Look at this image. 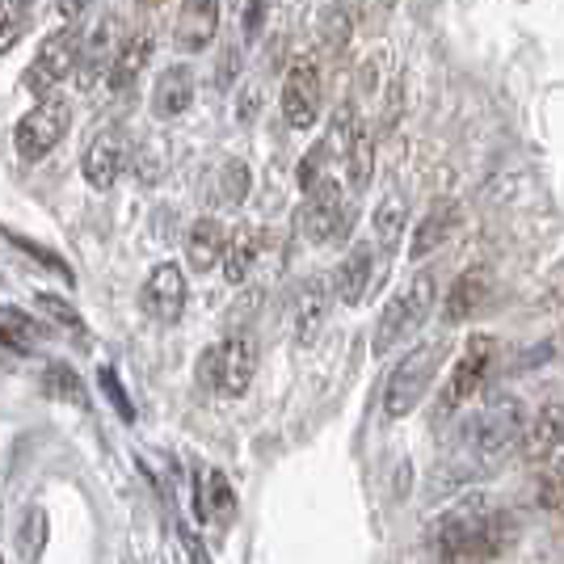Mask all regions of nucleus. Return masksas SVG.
<instances>
[{"label":"nucleus","mask_w":564,"mask_h":564,"mask_svg":"<svg viewBox=\"0 0 564 564\" xmlns=\"http://www.w3.org/2000/svg\"><path fill=\"white\" fill-rule=\"evenodd\" d=\"M127 165H131V135H127V127L97 131L89 148H85V156H80V173H85V182L94 189H110L127 173Z\"/></svg>","instance_id":"10"},{"label":"nucleus","mask_w":564,"mask_h":564,"mask_svg":"<svg viewBox=\"0 0 564 564\" xmlns=\"http://www.w3.org/2000/svg\"><path fill=\"white\" fill-rule=\"evenodd\" d=\"M80 47H85L80 25H64V30H55L47 43L39 47V55L30 59V68H25V76H22L25 89L39 97V101L55 97V89H59L64 80H76Z\"/></svg>","instance_id":"6"},{"label":"nucleus","mask_w":564,"mask_h":564,"mask_svg":"<svg viewBox=\"0 0 564 564\" xmlns=\"http://www.w3.org/2000/svg\"><path fill=\"white\" fill-rule=\"evenodd\" d=\"M194 106V72L186 64H173L156 76V89H152V110L161 118H182Z\"/></svg>","instance_id":"23"},{"label":"nucleus","mask_w":564,"mask_h":564,"mask_svg":"<svg viewBox=\"0 0 564 564\" xmlns=\"http://www.w3.org/2000/svg\"><path fill=\"white\" fill-rule=\"evenodd\" d=\"M371 279H376V249L371 245H354L350 253L341 258V265H337V274H333V295L350 307L362 304Z\"/></svg>","instance_id":"20"},{"label":"nucleus","mask_w":564,"mask_h":564,"mask_svg":"<svg viewBox=\"0 0 564 564\" xmlns=\"http://www.w3.org/2000/svg\"><path fill=\"white\" fill-rule=\"evenodd\" d=\"M459 228V203L451 198H438L430 212L422 215V224L413 228V240H409V258L425 261L430 253H438L443 245L451 240V232Z\"/></svg>","instance_id":"18"},{"label":"nucleus","mask_w":564,"mask_h":564,"mask_svg":"<svg viewBox=\"0 0 564 564\" xmlns=\"http://www.w3.org/2000/svg\"><path fill=\"white\" fill-rule=\"evenodd\" d=\"M258 376V341L249 333H228L198 358V388L212 397H245Z\"/></svg>","instance_id":"4"},{"label":"nucleus","mask_w":564,"mask_h":564,"mask_svg":"<svg viewBox=\"0 0 564 564\" xmlns=\"http://www.w3.org/2000/svg\"><path fill=\"white\" fill-rule=\"evenodd\" d=\"M564 447V404H543L540 413L527 422L518 451L527 464H552Z\"/></svg>","instance_id":"14"},{"label":"nucleus","mask_w":564,"mask_h":564,"mask_svg":"<svg viewBox=\"0 0 564 564\" xmlns=\"http://www.w3.org/2000/svg\"><path fill=\"white\" fill-rule=\"evenodd\" d=\"M540 506L543 510H564V455L540 471Z\"/></svg>","instance_id":"32"},{"label":"nucleus","mask_w":564,"mask_h":564,"mask_svg":"<svg viewBox=\"0 0 564 564\" xmlns=\"http://www.w3.org/2000/svg\"><path fill=\"white\" fill-rule=\"evenodd\" d=\"M236 72H240V47H224V59H219V72H215V85H219V89H232Z\"/></svg>","instance_id":"36"},{"label":"nucleus","mask_w":564,"mask_h":564,"mask_svg":"<svg viewBox=\"0 0 564 564\" xmlns=\"http://www.w3.org/2000/svg\"><path fill=\"white\" fill-rule=\"evenodd\" d=\"M152 30H131L127 39H122V47H118L115 64H110V76H106V85H110V94H127L135 80L143 76L148 68V59H152Z\"/></svg>","instance_id":"19"},{"label":"nucleus","mask_w":564,"mask_h":564,"mask_svg":"<svg viewBox=\"0 0 564 564\" xmlns=\"http://www.w3.org/2000/svg\"><path fill=\"white\" fill-rule=\"evenodd\" d=\"M228 240H232V236L224 232V224H219L215 215H203V219H194V224H189V236H186L189 270H198V274L215 270V265L224 261V253H228Z\"/></svg>","instance_id":"21"},{"label":"nucleus","mask_w":564,"mask_h":564,"mask_svg":"<svg viewBox=\"0 0 564 564\" xmlns=\"http://www.w3.org/2000/svg\"><path fill=\"white\" fill-rule=\"evenodd\" d=\"M203 518H212L215 527L236 518V494L224 471H207V480H203Z\"/></svg>","instance_id":"28"},{"label":"nucleus","mask_w":564,"mask_h":564,"mask_svg":"<svg viewBox=\"0 0 564 564\" xmlns=\"http://www.w3.org/2000/svg\"><path fill=\"white\" fill-rule=\"evenodd\" d=\"M39 383H43V397H51V400H68V404H80V400H85L80 379H76V371L64 367V362H51Z\"/></svg>","instance_id":"29"},{"label":"nucleus","mask_w":564,"mask_h":564,"mask_svg":"<svg viewBox=\"0 0 564 564\" xmlns=\"http://www.w3.org/2000/svg\"><path fill=\"white\" fill-rule=\"evenodd\" d=\"M30 4H34V0H0V55L25 34V25H30Z\"/></svg>","instance_id":"30"},{"label":"nucleus","mask_w":564,"mask_h":564,"mask_svg":"<svg viewBox=\"0 0 564 564\" xmlns=\"http://www.w3.org/2000/svg\"><path fill=\"white\" fill-rule=\"evenodd\" d=\"M350 198L337 177H325L304 194V207H300V232L312 245H329L350 232Z\"/></svg>","instance_id":"7"},{"label":"nucleus","mask_w":564,"mask_h":564,"mask_svg":"<svg viewBox=\"0 0 564 564\" xmlns=\"http://www.w3.org/2000/svg\"><path fill=\"white\" fill-rule=\"evenodd\" d=\"M0 564H4V561H0Z\"/></svg>","instance_id":"39"},{"label":"nucleus","mask_w":564,"mask_h":564,"mask_svg":"<svg viewBox=\"0 0 564 564\" xmlns=\"http://www.w3.org/2000/svg\"><path fill=\"white\" fill-rule=\"evenodd\" d=\"M122 39L115 34V18H101V22L85 34V47H80V64H76V85L80 89H94L101 76H110Z\"/></svg>","instance_id":"16"},{"label":"nucleus","mask_w":564,"mask_h":564,"mask_svg":"<svg viewBox=\"0 0 564 564\" xmlns=\"http://www.w3.org/2000/svg\"><path fill=\"white\" fill-rule=\"evenodd\" d=\"M434 300H438V279H434V270H417V274L383 304V312H379V321H376V337H371V350L383 358L388 350H397L404 337H413V333L430 321Z\"/></svg>","instance_id":"3"},{"label":"nucleus","mask_w":564,"mask_h":564,"mask_svg":"<svg viewBox=\"0 0 564 564\" xmlns=\"http://www.w3.org/2000/svg\"><path fill=\"white\" fill-rule=\"evenodd\" d=\"M89 4H94V0H59V18L72 25L80 13H85V9H89Z\"/></svg>","instance_id":"38"},{"label":"nucleus","mask_w":564,"mask_h":564,"mask_svg":"<svg viewBox=\"0 0 564 564\" xmlns=\"http://www.w3.org/2000/svg\"><path fill=\"white\" fill-rule=\"evenodd\" d=\"M443 358H447V341H422V346H413L392 367L388 388H383V413H388V422L409 417L422 404V397L430 392L434 376H438V367H443Z\"/></svg>","instance_id":"5"},{"label":"nucleus","mask_w":564,"mask_h":564,"mask_svg":"<svg viewBox=\"0 0 564 564\" xmlns=\"http://www.w3.org/2000/svg\"><path fill=\"white\" fill-rule=\"evenodd\" d=\"M97 379H101V392H106V400L118 409V417H122V422H135V404H131V400H127V392H122V379H118L110 367H101V371H97Z\"/></svg>","instance_id":"34"},{"label":"nucleus","mask_w":564,"mask_h":564,"mask_svg":"<svg viewBox=\"0 0 564 564\" xmlns=\"http://www.w3.org/2000/svg\"><path fill=\"white\" fill-rule=\"evenodd\" d=\"M68 127H72V106L64 97H47V101H39L30 115H22L18 131H13V148H18L22 161L34 165V161L51 156V152L64 143Z\"/></svg>","instance_id":"8"},{"label":"nucleus","mask_w":564,"mask_h":564,"mask_svg":"<svg viewBox=\"0 0 564 564\" xmlns=\"http://www.w3.org/2000/svg\"><path fill=\"white\" fill-rule=\"evenodd\" d=\"M282 115L295 131L316 127L321 118V64L312 55H295L282 76Z\"/></svg>","instance_id":"9"},{"label":"nucleus","mask_w":564,"mask_h":564,"mask_svg":"<svg viewBox=\"0 0 564 564\" xmlns=\"http://www.w3.org/2000/svg\"><path fill=\"white\" fill-rule=\"evenodd\" d=\"M261 249H265V232L261 228H240V232L228 240V253H224V279L240 282L253 274V265L261 261Z\"/></svg>","instance_id":"24"},{"label":"nucleus","mask_w":564,"mask_h":564,"mask_svg":"<svg viewBox=\"0 0 564 564\" xmlns=\"http://www.w3.org/2000/svg\"><path fill=\"white\" fill-rule=\"evenodd\" d=\"M485 300H489V270L471 265V270H464V274L455 279V286H451L447 304H443V321H447V325H464V321H471V316L485 307Z\"/></svg>","instance_id":"22"},{"label":"nucleus","mask_w":564,"mask_h":564,"mask_svg":"<svg viewBox=\"0 0 564 564\" xmlns=\"http://www.w3.org/2000/svg\"><path fill=\"white\" fill-rule=\"evenodd\" d=\"M494 354H497V341L489 333H471L464 354H459V362H455V371H451V383L443 388V409H459L464 400H471L480 388H485V379H489V367H494Z\"/></svg>","instance_id":"11"},{"label":"nucleus","mask_w":564,"mask_h":564,"mask_svg":"<svg viewBox=\"0 0 564 564\" xmlns=\"http://www.w3.org/2000/svg\"><path fill=\"white\" fill-rule=\"evenodd\" d=\"M371 228H376L379 249L392 253V249L400 245V236H404V228H409V203H404L400 194H388V198L376 207V215H371Z\"/></svg>","instance_id":"27"},{"label":"nucleus","mask_w":564,"mask_h":564,"mask_svg":"<svg viewBox=\"0 0 564 564\" xmlns=\"http://www.w3.org/2000/svg\"><path fill=\"white\" fill-rule=\"evenodd\" d=\"M34 321L18 312V307H0V362H13V358H25L30 346H34Z\"/></svg>","instance_id":"26"},{"label":"nucleus","mask_w":564,"mask_h":564,"mask_svg":"<svg viewBox=\"0 0 564 564\" xmlns=\"http://www.w3.org/2000/svg\"><path fill=\"white\" fill-rule=\"evenodd\" d=\"M341 161H346V186H350V198H358L362 189L371 186V177H376V135H371L367 122L358 127L350 152H346Z\"/></svg>","instance_id":"25"},{"label":"nucleus","mask_w":564,"mask_h":564,"mask_svg":"<svg viewBox=\"0 0 564 564\" xmlns=\"http://www.w3.org/2000/svg\"><path fill=\"white\" fill-rule=\"evenodd\" d=\"M43 547H47V510H39V506H34L22 522V556L34 564Z\"/></svg>","instance_id":"31"},{"label":"nucleus","mask_w":564,"mask_h":564,"mask_svg":"<svg viewBox=\"0 0 564 564\" xmlns=\"http://www.w3.org/2000/svg\"><path fill=\"white\" fill-rule=\"evenodd\" d=\"M186 274H182V265H173V261H161L148 279H143V291H140V307L156 321V325H173V321H182V312H186Z\"/></svg>","instance_id":"12"},{"label":"nucleus","mask_w":564,"mask_h":564,"mask_svg":"<svg viewBox=\"0 0 564 564\" xmlns=\"http://www.w3.org/2000/svg\"><path fill=\"white\" fill-rule=\"evenodd\" d=\"M261 22H265V0H249V4H245V39H249V43L261 34Z\"/></svg>","instance_id":"37"},{"label":"nucleus","mask_w":564,"mask_h":564,"mask_svg":"<svg viewBox=\"0 0 564 564\" xmlns=\"http://www.w3.org/2000/svg\"><path fill=\"white\" fill-rule=\"evenodd\" d=\"M329 300H333V282L325 279H307L295 291V300H291V325H295V341L300 346H307L321 333L325 316H329Z\"/></svg>","instance_id":"17"},{"label":"nucleus","mask_w":564,"mask_h":564,"mask_svg":"<svg viewBox=\"0 0 564 564\" xmlns=\"http://www.w3.org/2000/svg\"><path fill=\"white\" fill-rule=\"evenodd\" d=\"M34 304H39V312H43L47 321H55V325H64V329H85L80 312H76L68 300H59V295H39Z\"/></svg>","instance_id":"33"},{"label":"nucleus","mask_w":564,"mask_h":564,"mask_svg":"<svg viewBox=\"0 0 564 564\" xmlns=\"http://www.w3.org/2000/svg\"><path fill=\"white\" fill-rule=\"evenodd\" d=\"M9 240H13V245H18L22 253H30V258L39 261V265H47V270H55L59 279H72V270H68V265H64L59 258H55L51 249H43V245H34V240H25V236H13V232H9Z\"/></svg>","instance_id":"35"},{"label":"nucleus","mask_w":564,"mask_h":564,"mask_svg":"<svg viewBox=\"0 0 564 564\" xmlns=\"http://www.w3.org/2000/svg\"><path fill=\"white\" fill-rule=\"evenodd\" d=\"M522 430H527V409L514 397L489 400L485 409H476L468 422L459 425L455 447L447 455V476L455 485L476 480V476H489L518 447Z\"/></svg>","instance_id":"1"},{"label":"nucleus","mask_w":564,"mask_h":564,"mask_svg":"<svg viewBox=\"0 0 564 564\" xmlns=\"http://www.w3.org/2000/svg\"><path fill=\"white\" fill-rule=\"evenodd\" d=\"M514 543V518L485 497H464L434 522V552L443 564H489Z\"/></svg>","instance_id":"2"},{"label":"nucleus","mask_w":564,"mask_h":564,"mask_svg":"<svg viewBox=\"0 0 564 564\" xmlns=\"http://www.w3.org/2000/svg\"><path fill=\"white\" fill-rule=\"evenodd\" d=\"M215 30H219V0H182L177 9V22H173V43L177 51H207L215 43Z\"/></svg>","instance_id":"15"},{"label":"nucleus","mask_w":564,"mask_h":564,"mask_svg":"<svg viewBox=\"0 0 564 564\" xmlns=\"http://www.w3.org/2000/svg\"><path fill=\"white\" fill-rule=\"evenodd\" d=\"M249 186H253L249 165H245V161H236V156H228V161H219L215 169L203 173L198 198H203V207H207V212H232V207H240V203L249 198Z\"/></svg>","instance_id":"13"}]
</instances>
